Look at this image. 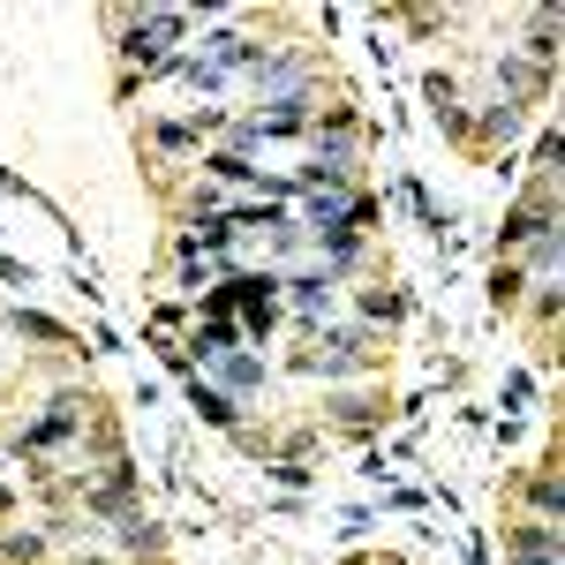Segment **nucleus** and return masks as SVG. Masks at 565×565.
Instances as JSON below:
<instances>
[{"label":"nucleus","instance_id":"1","mask_svg":"<svg viewBox=\"0 0 565 565\" xmlns=\"http://www.w3.org/2000/svg\"><path fill=\"white\" fill-rule=\"evenodd\" d=\"M189 31V8H143V15H121V53L129 61H159L167 45H181Z\"/></svg>","mask_w":565,"mask_h":565},{"label":"nucleus","instance_id":"2","mask_svg":"<svg viewBox=\"0 0 565 565\" xmlns=\"http://www.w3.org/2000/svg\"><path fill=\"white\" fill-rule=\"evenodd\" d=\"M76 415H84V399H76V392H68V399H53L39 423L15 437V452H53V445H76Z\"/></svg>","mask_w":565,"mask_h":565},{"label":"nucleus","instance_id":"3","mask_svg":"<svg viewBox=\"0 0 565 565\" xmlns=\"http://www.w3.org/2000/svg\"><path fill=\"white\" fill-rule=\"evenodd\" d=\"M257 98H271V106H302L309 90H302V61L295 53H279V61H257Z\"/></svg>","mask_w":565,"mask_h":565},{"label":"nucleus","instance_id":"4","mask_svg":"<svg viewBox=\"0 0 565 565\" xmlns=\"http://www.w3.org/2000/svg\"><path fill=\"white\" fill-rule=\"evenodd\" d=\"M218 385H226V399H249V392L264 385V370H257V354H242V348H226L218 354Z\"/></svg>","mask_w":565,"mask_h":565},{"label":"nucleus","instance_id":"5","mask_svg":"<svg viewBox=\"0 0 565 565\" xmlns=\"http://www.w3.org/2000/svg\"><path fill=\"white\" fill-rule=\"evenodd\" d=\"M167 76H174V84H196V90H226V68H218V61H196V53H189V61H167Z\"/></svg>","mask_w":565,"mask_h":565},{"label":"nucleus","instance_id":"6","mask_svg":"<svg viewBox=\"0 0 565 565\" xmlns=\"http://www.w3.org/2000/svg\"><path fill=\"white\" fill-rule=\"evenodd\" d=\"M513 558L521 565H558V527H543V535L521 527V535H513Z\"/></svg>","mask_w":565,"mask_h":565},{"label":"nucleus","instance_id":"7","mask_svg":"<svg viewBox=\"0 0 565 565\" xmlns=\"http://www.w3.org/2000/svg\"><path fill=\"white\" fill-rule=\"evenodd\" d=\"M302 129H309V98L302 106H271L257 129H242V136H302Z\"/></svg>","mask_w":565,"mask_h":565},{"label":"nucleus","instance_id":"8","mask_svg":"<svg viewBox=\"0 0 565 565\" xmlns=\"http://www.w3.org/2000/svg\"><path fill=\"white\" fill-rule=\"evenodd\" d=\"M189 399H196V415H212V423H234V399L212 385H189Z\"/></svg>","mask_w":565,"mask_h":565},{"label":"nucleus","instance_id":"9","mask_svg":"<svg viewBox=\"0 0 565 565\" xmlns=\"http://www.w3.org/2000/svg\"><path fill=\"white\" fill-rule=\"evenodd\" d=\"M535 505H543V527H558V513H565V490H558V468L535 482Z\"/></svg>","mask_w":565,"mask_h":565},{"label":"nucleus","instance_id":"10","mask_svg":"<svg viewBox=\"0 0 565 565\" xmlns=\"http://www.w3.org/2000/svg\"><path fill=\"white\" fill-rule=\"evenodd\" d=\"M8 324H15L23 340H61V324H53V317H39V309H15Z\"/></svg>","mask_w":565,"mask_h":565},{"label":"nucleus","instance_id":"11","mask_svg":"<svg viewBox=\"0 0 565 565\" xmlns=\"http://www.w3.org/2000/svg\"><path fill=\"white\" fill-rule=\"evenodd\" d=\"M226 348H234V324H218V317H212V324L196 332V354H226Z\"/></svg>","mask_w":565,"mask_h":565},{"label":"nucleus","instance_id":"12","mask_svg":"<svg viewBox=\"0 0 565 565\" xmlns=\"http://www.w3.org/2000/svg\"><path fill=\"white\" fill-rule=\"evenodd\" d=\"M151 143H167V151H189V143H196V129H181V121H167V129L151 136Z\"/></svg>","mask_w":565,"mask_h":565}]
</instances>
